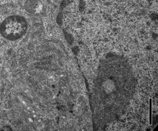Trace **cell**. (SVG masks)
Here are the masks:
<instances>
[{
  "label": "cell",
  "mask_w": 158,
  "mask_h": 131,
  "mask_svg": "<svg viewBox=\"0 0 158 131\" xmlns=\"http://www.w3.org/2000/svg\"><path fill=\"white\" fill-rule=\"evenodd\" d=\"M27 28L24 18L18 15L6 18L0 25V33L5 38L10 40H17L24 35Z\"/></svg>",
  "instance_id": "1"
},
{
  "label": "cell",
  "mask_w": 158,
  "mask_h": 131,
  "mask_svg": "<svg viewBox=\"0 0 158 131\" xmlns=\"http://www.w3.org/2000/svg\"><path fill=\"white\" fill-rule=\"evenodd\" d=\"M152 99H149V125H152Z\"/></svg>",
  "instance_id": "2"
},
{
  "label": "cell",
  "mask_w": 158,
  "mask_h": 131,
  "mask_svg": "<svg viewBox=\"0 0 158 131\" xmlns=\"http://www.w3.org/2000/svg\"><path fill=\"white\" fill-rule=\"evenodd\" d=\"M39 122H40L41 121V119H39V120H38Z\"/></svg>",
  "instance_id": "3"
},
{
  "label": "cell",
  "mask_w": 158,
  "mask_h": 131,
  "mask_svg": "<svg viewBox=\"0 0 158 131\" xmlns=\"http://www.w3.org/2000/svg\"><path fill=\"white\" fill-rule=\"evenodd\" d=\"M55 96H53V98H55Z\"/></svg>",
  "instance_id": "4"
},
{
  "label": "cell",
  "mask_w": 158,
  "mask_h": 131,
  "mask_svg": "<svg viewBox=\"0 0 158 131\" xmlns=\"http://www.w3.org/2000/svg\"><path fill=\"white\" fill-rule=\"evenodd\" d=\"M36 117V116L35 115H34V117Z\"/></svg>",
  "instance_id": "5"
}]
</instances>
